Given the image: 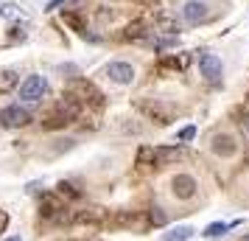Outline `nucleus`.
Returning a JSON list of instances; mask_svg holds the SVG:
<instances>
[{
    "label": "nucleus",
    "instance_id": "a211bd4d",
    "mask_svg": "<svg viewBox=\"0 0 249 241\" xmlns=\"http://www.w3.org/2000/svg\"><path fill=\"white\" fill-rule=\"evenodd\" d=\"M0 14L3 17H20V9L14 3H6V6H0Z\"/></svg>",
    "mask_w": 249,
    "mask_h": 241
},
{
    "label": "nucleus",
    "instance_id": "6e6552de",
    "mask_svg": "<svg viewBox=\"0 0 249 241\" xmlns=\"http://www.w3.org/2000/svg\"><path fill=\"white\" fill-rule=\"evenodd\" d=\"M107 76H109V81L126 87V84H132V81H135L137 73H135V68H132L129 62H109V65H107Z\"/></svg>",
    "mask_w": 249,
    "mask_h": 241
},
{
    "label": "nucleus",
    "instance_id": "412c9836",
    "mask_svg": "<svg viewBox=\"0 0 249 241\" xmlns=\"http://www.w3.org/2000/svg\"><path fill=\"white\" fill-rule=\"evenodd\" d=\"M193 138H196V129H193V127H185V129L179 132V140H182V143H188V140H193Z\"/></svg>",
    "mask_w": 249,
    "mask_h": 241
},
{
    "label": "nucleus",
    "instance_id": "4468645a",
    "mask_svg": "<svg viewBox=\"0 0 249 241\" xmlns=\"http://www.w3.org/2000/svg\"><path fill=\"white\" fill-rule=\"evenodd\" d=\"M62 20H65V23H68L79 37H87V28H84V23H81V20H79V17H76L73 12H65V14H62Z\"/></svg>",
    "mask_w": 249,
    "mask_h": 241
},
{
    "label": "nucleus",
    "instance_id": "bb28decb",
    "mask_svg": "<svg viewBox=\"0 0 249 241\" xmlns=\"http://www.w3.org/2000/svg\"><path fill=\"white\" fill-rule=\"evenodd\" d=\"M90 241H98V239H90Z\"/></svg>",
    "mask_w": 249,
    "mask_h": 241
},
{
    "label": "nucleus",
    "instance_id": "aec40b11",
    "mask_svg": "<svg viewBox=\"0 0 249 241\" xmlns=\"http://www.w3.org/2000/svg\"><path fill=\"white\" fill-rule=\"evenodd\" d=\"M151 222H154L157 227H162V224H165V213H162L160 207H151Z\"/></svg>",
    "mask_w": 249,
    "mask_h": 241
},
{
    "label": "nucleus",
    "instance_id": "4be33fe9",
    "mask_svg": "<svg viewBox=\"0 0 249 241\" xmlns=\"http://www.w3.org/2000/svg\"><path fill=\"white\" fill-rule=\"evenodd\" d=\"M68 3H76V0H51V3H48V12H53L59 6H68Z\"/></svg>",
    "mask_w": 249,
    "mask_h": 241
},
{
    "label": "nucleus",
    "instance_id": "0eeeda50",
    "mask_svg": "<svg viewBox=\"0 0 249 241\" xmlns=\"http://www.w3.org/2000/svg\"><path fill=\"white\" fill-rule=\"evenodd\" d=\"M31 121V112L28 110H23V107H6V110H0V124L6 129H17V127H25Z\"/></svg>",
    "mask_w": 249,
    "mask_h": 241
},
{
    "label": "nucleus",
    "instance_id": "393cba45",
    "mask_svg": "<svg viewBox=\"0 0 249 241\" xmlns=\"http://www.w3.org/2000/svg\"><path fill=\"white\" fill-rule=\"evenodd\" d=\"M6 241H23V239H20V236H12V239H6Z\"/></svg>",
    "mask_w": 249,
    "mask_h": 241
},
{
    "label": "nucleus",
    "instance_id": "9b49d317",
    "mask_svg": "<svg viewBox=\"0 0 249 241\" xmlns=\"http://www.w3.org/2000/svg\"><path fill=\"white\" fill-rule=\"evenodd\" d=\"M17 84H20V73H17L14 68L0 70V93H3V95H6V93H12Z\"/></svg>",
    "mask_w": 249,
    "mask_h": 241
},
{
    "label": "nucleus",
    "instance_id": "1a4fd4ad",
    "mask_svg": "<svg viewBox=\"0 0 249 241\" xmlns=\"http://www.w3.org/2000/svg\"><path fill=\"white\" fill-rule=\"evenodd\" d=\"M76 222H81V224H104V222H109V216H107L104 207H87V210L76 213Z\"/></svg>",
    "mask_w": 249,
    "mask_h": 241
},
{
    "label": "nucleus",
    "instance_id": "f8f14e48",
    "mask_svg": "<svg viewBox=\"0 0 249 241\" xmlns=\"http://www.w3.org/2000/svg\"><path fill=\"white\" fill-rule=\"evenodd\" d=\"M182 157V149L177 146V149H154V163L157 166H162V163H171V160H179Z\"/></svg>",
    "mask_w": 249,
    "mask_h": 241
},
{
    "label": "nucleus",
    "instance_id": "ddd939ff",
    "mask_svg": "<svg viewBox=\"0 0 249 241\" xmlns=\"http://www.w3.org/2000/svg\"><path fill=\"white\" fill-rule=\"evenodd\" d=\"M193 236V227H188V224H182V227L171 230V233H165L160 241H188Z\"/></svg>",
    "mask_w": 249,
    "mask_h": 241
},
{
    "label": "nucleus",
    "instance_id": "39448f33",
    "mask_svg": "<svg viewBox=\"0 0 249 241\" xmlns=\"http://www.w3.org/2000/svg\"><path fill=\"white\" fill-rule=\"evenodd\" d=\"M45 93H48L45 76H28V79L20 84V98H23V101H39Z\"/></svg>",
    "mask_w": 249,
    "mask_h": 241
},
{
    "label": "nucleus",
    "instance_id": "7ed1b4c3",
    "mask_svg": "<svg viewBox=\"0 0 249 241\" xmlns=\"http://www.w3.org/2000/svg\"><path fill=\"white\" fill-rule=\"evenodd\" d=\"M196 191H199L196 177H191V174H174V177H171V194L177 196V199L188 202V199L196 196Z\"/></svg>",
    "mask_w": 249,
    "mask_h": 241
},
{
    "label": "nucleus",
    "instance_id": "20e7f679",
    "mask_svg": "<svg viewBox=\"0 0 249 241\" xmlns=\"http://www.w3.org/2000/svg\"><path fill=\"white\" fill-rule=\"evenodd\" d=\"M70 95H76L79 101L95 104V107H101L104 104V95L95 90V84H90V81H84V79H76L73 84H70Z\"/></svg>",
    "mask_w": 249,
    "mask_h": 241
},
{
    "label": "nucleus",
    "instance_id": "dca6fc26",
    "mask_svg": "<svg viewBox=\"0 0 249 241\" xmlns=\"http://www.w3.org/2000/svg\"><path fill=\"white\" fill-rule=\"evenodd\" d=\"M157 28L160 31H165V34H177V31H179V23H177V20H168V17H162V20L157 23Z\"/></svg>",
    "mask_w": 249,
    "mask_h": 241
},
{
    "label": "nucleus",
    "instance_id": "a878e982",
    "mask_svg": "<svg viewBox=\"0 0 249 241\" xmlns=\"http://www.w3.org/2000/svg\"><path fill=\"white\" fill-rule=\"evenodd\" d=\"M241 241H249V233H247V236H241Z\"/></svg>",
    "mask_w": 249,
    "mask_h": 241
},
{
    "label": "nucleus",
    "instance_id": "f03ea898",
    "mask_svg": "<svg viewBox=\"0 0 249 241\" xmlns=\"http://www.w3.org/2000/svg\"><path fill=\"white\" fill-rule=\"evenodd\" d=\"M199 70H202L204 81H210V84H221V79H224V65L215 54H199Z\"/></svg>",
    "mask_w": 249,
    "mask_h": 241
},
{
    "label": "nucleus",
    "instance_id": "b1692460",
    "mask_svg": "<svg viewBox=\"0 0 249 241\" xmlns=\"http://www.w3.org/2000/svg\"><path fill=\"white\" fill-rule=\"evenodd\" d=\"M244 115H249V95H247V101H244Z\"/></svg>",
    "mask_w": 249,
    "mask_h": 241
},
{
    "label": "nucleus",
    "instance_id": "f3484780",
    "mask_svg": "<svg viewBox=\"0 0 249 241\" xmlns=\"http://www.w3.org/2000/svg\"><path fill=\"white\" fill-rule=\"evenodd\" d=\"M146 37V31H143V25L135 23V25H129V31H126V39H143Z\"/></svg>",
    "mask_w": 249,
    "mask_h": 241
},
{
    "label": "nucleus",
    "instance_id": "2eb2a0df",
    "mask_svg": "<svg viewBox=\"0 0 249 241\" xmlns=\"http://www.w3.org/2000/svg\"><path fill=\"white\" fill-rule=\"evenodd\" d=\"M227 230H230V224H224V222H213L210 227L204 230V236H207V239H218V236H224Z\"/></svg>",
    "mask_w": 249,
    "mask_h": 241
},
{
    "label": "nucleus",
    "instance_id": "5701e85b",
    "mask_svg": "<svg viewBox=\"0 0 249 241\" xmlns=\"http://www.w3.org/2000/svg\"><path fill=\"white\" fill-rule=\"evenodd\" d=\"M6 227H9V213H6V210H0V233H3Z\"/></svg>",
    "mask_w": 249,
    "mask_h": 241
},
{
    "label": "nucleus",
    "instance_id": "423d86ee",
    "mask_svg": "<svg viewBox=\"0 0 249 241\" xmlns=\"http://www.w3.org/2000/svg\"><path fill=\"white\" fill-rule=\"evenodd\" d=\"M210 151H213L215 157L227 160V157H235V154H238V143H235L232 135L218 132V135H213V140H210Z\"/></svg>",
    "mask_w": 249,
    "mask_h": 241
},
{
    "label": "nucleus",
    "instance_id": "9d476101",
    "mask_svg": "<svg viewBox=\"0 0 249 241\" xmlns=\"http://www.w3.org/2000/svg\"><path fill=\"white\" fill-rule=\"evenodd\" d=\"M143 110H146L157 124H168L171 121V115H174V107H168V104H160V101H154V104H143Z\"/></svg>",
    "mask_w": 249,
    "mask_h": 241
},
{
    "label": "nucleus",
    "instance_id": "f257e3e1",
    "mask_svg": "<svg viewBox=\"0 0 249 241\" xmlns=\"http://www.w3.org/2000/svg\"><path fill=\"white\" fill-rule=\"evenodd\" d=\"M179 12H182V20L191 25H204L215 20V6L210 0H185Z\"/></svg>",
    "mask_w": 249,
    "mask_h": 241
},
{
    "label": "nucleus",
    "instance_id": "6ab92c4d",
    "mask_svg": "<svg viewBox=\"0 0 249 241\" xmlns=\"http://www.w3.org/2000/svg\"><path fill=\"white\" fill-rule=\"evenodd\" d=\"M59 196H79V191L70 183H59Z\"/></svg>",
    "mask_w": 249,
    "mask_h": 241
}]
</instances>
